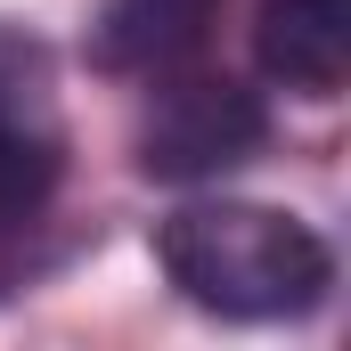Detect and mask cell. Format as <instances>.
<instances>
[{
    "label": "cell",
    "instance_id": "6da1fadb",
    "mask_svg": "<svg viewBox=\"0 0 351 351\" xmlns=\"http://www.w3.org/2000/svg\"><path fill=\"white\" fill-rule=\"evenodd\" d=\"M156 269L172 278L180 302L229 327H278L311 319L335 286V254L311 221L278 204H180L156 221Z\"/></svg>",
    "mask_w": 351,
    "mask_h": 351
},
{
    "label": "cell",
    "instance_id": "3957f363",
    "mask_svg": "<svg viewBox=\"0 0 351 351\" xmlns=\"http://www.w3.org/2000/svg\"><path fill=\"white\" fill-rule=\"evenodd\" d=\"M66 188V131L41 90V41L0 25V237L33 229Z\"/></svg>",
    "mask_w": 351,
    "mask_h": 351
},
{
    "label": "cell",
    "instance_id": "7a4b0ae2",
    "mask_svg": "<svg viewBox=\"0 0 351 351\" xmlns=\"http://www.w3.org/2000/svg\"><path fill=\"white\" fill-rule=\"evenodd\" d=\"M269 147V106L229 74H172L147 98L139 131H131V156L147 180H221L237 164H254Z\"/></svg>",
    "mask_w": 351,
    "mask_h": 351
},
{
    "label": "cell",
    "instance_id": "277c9868",
    "mask_svg": "<svg viewBox=\"0 0 351 351\" xmlns=\"http://www.w3.org/2000/svg\"><path fill=\"white\" fill-rule=\"evenodd\" d=\"M254 66L278 90L327 106L351 74V0H254Z\"/></svg>",
    "mask_w": 351,
    "mask_h": 351
},
{
    "label": "cell",
    "instance_id": "5b68a950",
    "mask_svg": "<svg viewBox=\"0 0 351 351\" xmlns=\"http://www.w3.org/2000/svg\"><path fill=\"white\" fill-rule=\"evenodd\" d=\"M221 0H106L90 16V66L98 74H164L213 33Z\"/></svg>",
    "mask_w": 351,
    "mask_h": 351
}]
</instances>
